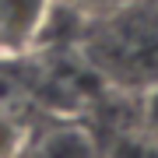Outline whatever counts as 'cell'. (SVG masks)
Returning a JSON list of instances; mask_svg holds the SVG:
<instances>
[{
    "label": "cell",
    "mask_w": 158,
    "mask_h": 158,
    "mask_svg": "<svg viewBox=\"0 0 158 158\" xmlns=\"http://www.w3.org/2000/svg\"><path fill=\"white\" fill-rule=\"evenodd\" d=\"M88 60L113 85L148 91L158 85V7L116 4L85 39Z\"/></svg>",
    "instance_id": "6da1fadb"
},
{
    "label": "cell",
    "mask_w": 158,
    "mask_h": 158,
    "mask_svg": "<svg viewBox=\"0 0 158 158\" xmlns=\"http://www.w3.org/2000/svg\"><path fill=\"white\" fill-rule=\"evenodd\" d=\"M56 0H0V56H25L42 42Z\"/></svg>",
    "instance_id": "7a4b0ae2"
},
{
    "label": "cell",
    "mask_w": 158,
    "mask_h": 158,
    "mask_svg": "<svg viewBox=\"0 0 158 158\" xmlns=\"http://www.w3.org/2000/svg\"><path fill=\"white\" fill-rule=\"evenodd\" d=\"M42 158H98V148L91 144L88 134L63 130V134H53L49 141H46Z\"/></svg>",
    "instance_id": "3957f363"
},
{
    "label": "cell",
    "mask_w": 158,
    "mask_h": 158,
    "mask_svg": "<svg viewBox=\"0 0 158 158\" xmlns=\"http://www.w3.org/2000/svg\"><path fill=\"white\" fill-rule=\"evenodd\" d=\"M28 148V130L11 113H0V158H21Z\"/></svg>",
    "instance_id": "277c9868"
}]
</instances>
